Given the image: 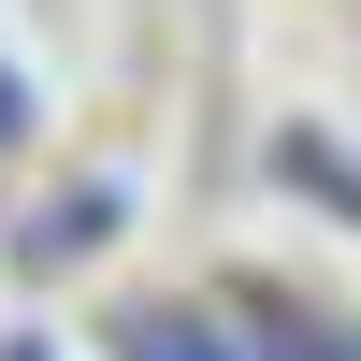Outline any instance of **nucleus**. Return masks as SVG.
<instances>
[{"instance_id":"nucleus-3","label":"nucleus","mask_w":361,"mask_h":361,"mask_svg":"<svg viewBox=\"0 0 361 361\" xmlns=\"http://www.w3.org/2000/svg\"><path fill=\"white\" fill-rule=\"evenodd\" d=\"M304 361H361V333H318V347H304Z\"/></svg>"},{"instance_id":"nucleus-2","label":"nucleus","mask_w":361,"mask_h":361,"mask_svg":"<svg viewBox=\"0 0 361 361\" xmlns=\"http://www.w3.org/2000/svg\"><path fill=\"white\" fill-rule=\"evenodd\" d=\"M102 217H116V188H73L44 231H15V260H29V275H58V260H87V246H102Z\"/></svg>"},{"instance_id":"nucleus-1","label":"nucleus","mask_w":361,"mask_h":361,"mask_svg":"<svg viewBox=\"0 0 361 361\" xmlns=\"http://www.w3.org/2000/svg\"><path fill=\"white\" fill-rule=\"evenodd\" d=\"M116 361H260V347H231L202 304H130L116 318Z\"/></svg>"},{"instance_id":"nucleus-4","label":"nucleus","mask_w":361,"mask_h":361,"mask_svg":"<svg viewBox=\"0 0 361 361\" xmlns=\"http://www.w3.org/2000/svg\"><path fill=\"white\" fill-rule=\"evenodd\" d=\"M0 361H58V347H0Z\"/></svg>"}]
</instances>
